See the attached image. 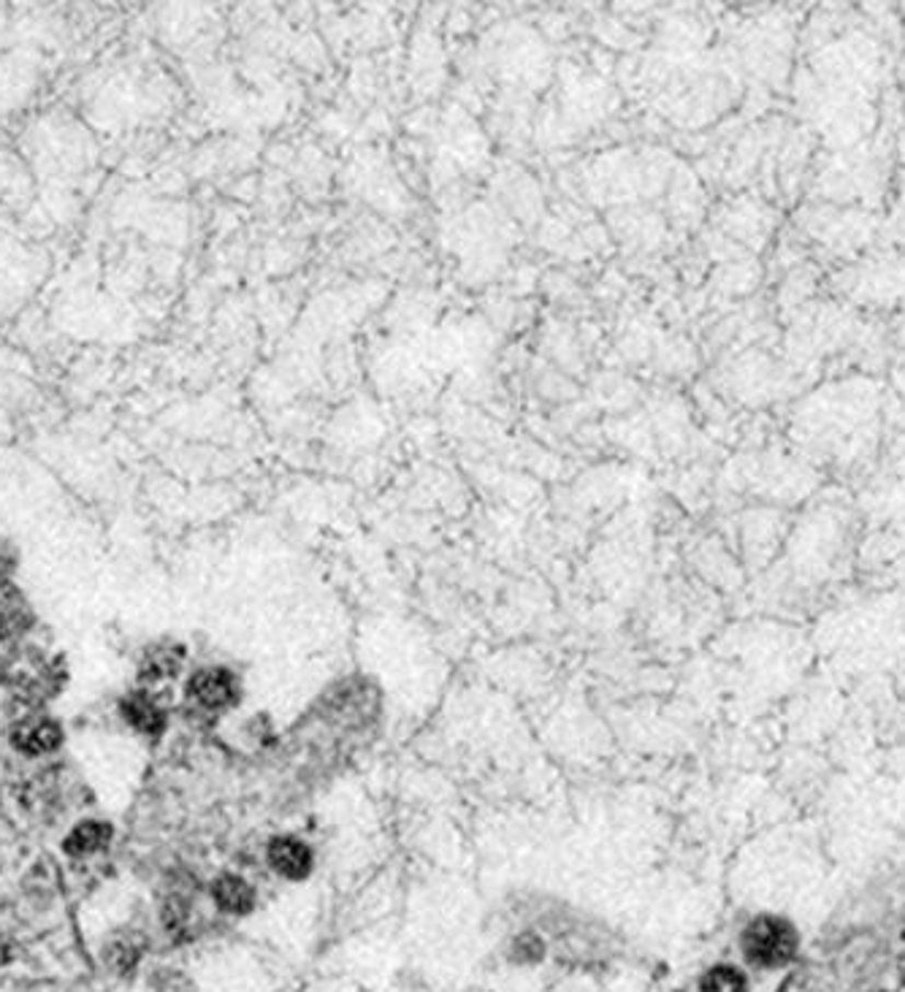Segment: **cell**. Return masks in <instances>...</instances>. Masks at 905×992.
Listing matches in <instances>:
<instances>
[{
    "mask_svg": "<svg viewBox=\"0 0 905 992\" xmlns=\"http://www.w3.org/2000/svg\"><path fill=\"white\" fill-rule=\"evenodd\" d=\"M879 415L881 385L870 378H846L808 393L797 404L794 424L808 440L844 442L873 435Z\"/></svg>",
    "mask_w": 905,
    "mask_h": 992,
    "instance_id": "1",
    "label": "cell"
},
{
    "mask_svg": "<svg viewBox=\"0 0 905 992\" xmlns=\"http://www.w3.org/2000/svg\"><path fill=\"white\" fill-rule=\"evenodd\" d=\"M838 288L859 304H905V255H875L838 277Z\"/></svg>",
    "mask_w": 905,
    "mask_h": 992,
    "instance_id": "2",
    "label": "cell"
},
{
    "mask_svg": "<svg viewBox=\"0 0 905 992\" xmlns=\"http://www.w3.org/2000/svg\"><path fill=\"white\" fill-rule=\"evenodd\" d=\"M800 936L784 916L762 914L743 931V955L756 968H784L794 960Z\"/></svg>",
    "mask_w": 905,
    "mask_h": 992,
    "instance_id": "3",
    "label": "cell"
},
{
    "mask_svg": "<svg viewBox=\"0 0 905 992\" xmlns=\"http://www.w3.org/2000/svg\"><path fill=\"white\" fill-rule=\"evenodd\" d=\"M816 215H822V218H808L816 220L808 222V228H811L813 237H819L824 244L838 250V253L868 242L870 228H873V222H870L868 215L862 212H827V209L822 212V209H819Z\"/></svg>",
    "mask_w": 905,
    "mask_h": 992,
    "instance_id": "4",
    "label": "cell"
},
{
    "mask_svg": "<svg viewBox=\"0 0 905 992\" xmlns=\"http://www.w3.org/2000/svg\"><path fill=\"white\" fill-rule=\"evenodd\" d=\"M266 863L277 876L288 881H304L315 870V852L299 835H275L266 846Z\"/></svg>",
    "mask_w": 905,
    "mask_h": 992,
    "instance_id": "5",
    "label": "cell"
},
{
    "mask_svg": "<svg viewBox=\"0 0 905 992\" xmlns=\"http://www.w3.org/2000/svg\"><path fill=\"white\" fill-rule=\"evenodd\" d=\"M190 697L207 711L231 708L239 700V681L223 667H204L190 678Z\"/></svg>",
    "mask_w": 905,
    "mask_h": 992,
    "instance_id": "6",
    "label": "cell"
},
{
    "mask_svg": "<svg viewBox=\"0 0 905 992\" xmlns=\"http://www.w3.org/2000/svg\"><path fill=\"white\" fill-rule=\"evenodd\" d=\"M212 898L220 909L228 911V914H250L255 906V889L253 884L236 874H225L214 881L212 887Z\"/></svg>",
    "mask_w": 905,
    "mask_h": 992,
    "instance_id": "7",
    "label": "cell"
},
{
    "mask_svg": "<svg viewBox=\"0 0 905 992\" xmlns=\"http://www.w3.org/2000/svg\"><path fill=\"white\" fill-rule=\"evenodd\" d=\"M16 740H20V746L25 751L44 754V751H55L57 746H60L62 735H60V729H57L55 722H44V718H38V722L22 724Z\"/></svg>",
    "mask_w": 905,
    "mask_h": 992,
    "instance_id": "8",
    "label": "cell"
},
{
    "mask_svg": "<svg viewBox=\"0 0 905 992\" xmlns=\"http://www.w3.org/2000/svg\"><path fill=\"white\" fill-rule=\"evenodd\" d=\"M125 716L130 718L136 729L141 733H161L163 724H166V714H163L161 705L150 697V694H136L125 703Z\"/></svg>",
    "mask_w": 905,
    "mask_h": 992,
    "instance_id": "9",
    "label": "cell"
},
{
    "mask_svg": "<svg viewBox=\"0 0 905 992\" xmlns=\"http://www.w3.org/2000/svg\"><path fill=\"white\" fill-rule=\"evenodd\" d=\"M106 841H109V830L98 822H88L79 824L77 830L68 835L66 849L71 854H77V857H84V854H93L98 852V849H104Z\"/></svg>",
    "mask_w": 905,
    "mask_h": 992,
    "instance_id": "10",
    "label": "cell"
},
{
    "mask_svg": "<svg viewBox=\"0 0 905 992\" xmlns=\"http://www.w3.org/2000/svg\"><path fill=\"white\" fill-rule=\"evenodd\" d=\"M703 992H749V979L735 966H716L699 982Z\"/></svg>",
    "mask_w": 905,
    "mask_h": 992,
    "instance_id": "11",
    "label": "cell"
},
{
    "mask_svg": "<svg viewBox=\"0 0 905 992\" xmlns=\"http://www.w3.org/2000/svg\"><path fill=\"white\" fill-rule=\"evenodd\" d=\"M515 955H521L523 960H537L543 955V941H537L534 936H521V941H515Z\"/></svg>",
    "mask_w": 905,
    "mask_h": 992,
    "instance_id": "12",
    "label": "cell"
},
{
    "mask_svg": "<svg viewBox=\"0 0 905 992\" xmlns=\"http://www.w3.org/2000/svg\"><path fill=\"white\" fill-rule=\"evenodd\" d=\"M895 228H897V233H903V239H905V196L895 209Z\"/></svg>",
    "mask_w": 905,
    "mask_h": 992,
    "instance_id": "13",
    "label": "cell"
}]
</instances>
